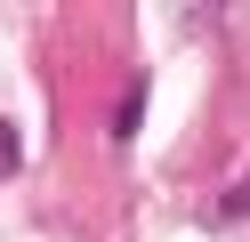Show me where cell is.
I'll return each mask as SVG.
<instances>
[{"label": "cell", "mask_w": 250, "mask_h": 242, "mask_svg": "<svg viewBox=\"0 0 250 242\" xmlns=\"http://www.w3.org/2000/svg\"><path fill=\"white\" fill-rule=\"evenodd\" d=\"M8 170H17V129L0 121V177H8Z\"/></svg>", "instance_id": "obj_1"}]
</instances>
